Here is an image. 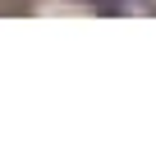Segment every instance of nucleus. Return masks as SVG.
Instances as JSON below:
<instances>
[{"label": "nucleus", "mask_w": 156, "mask_h": 156, "mask_svg": "<svg viewBox=\"0 0 156 156\" xmlns=\"http://www.w3.org/2000/svg\"><path fill=\"white\" fill-rule=\"evenodd\" d=\"M87 5H97V9H106V14H119L124 0H87Z\"/></svg>", "instance_id": "nucleus-1"}]
</instances>
